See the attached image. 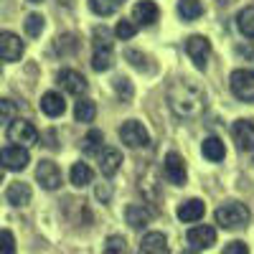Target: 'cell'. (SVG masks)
<instances>
[{"instance_id":"1f68e13d","label":"cell","mask_w":254,"mask_h":254,"mask_svg":"<svg viewBox=\"0 0 254 254\" xmlns=\"http://www.w3.org/2000/svg\"><path fill=\"white\" fill-rule=\"evenodd\" d=\"M13 117H15V102L0 97V125L13 122Z\"/></svg>"},{"instance_id":"ffe728a7","label":"cell","mask_w":254,"mask_h":254,"mask_svg":"<svg viewBox=\"0 0 254 254\" xmlns=\"http://www.w3.org/2000/svg\"><path fill=\"white\" fill-rule=\"evenodd\" d=\"M41 112L46 117H61L66 112V102H64V97L59 92H46L41 97Z\"/></svg>"},{"instance_id":"ac0fdd59","label":"cell","mask_w":254,"mask_h":254,"mask_svg":"<svg viewBox=\"0 0 254 254\" xmlns=\"http://www.w3.org/2000/svg\"><path fill=\"white\" fill-rule=\"evenodd\" d=\"M203 211H206V203L201 201V198H188V201H183L181 206H178V219L181 221H186V224H193V221H198L201 216H203Z\"/></svg>"},{"instance_id":"d590c367","label":"cell","mask_w":254,"mask_h":254,"mask_svg":"<svg viewBox=\"0 0 254 254\" xmlns=\"http://www.w3.org/2000/svg\"><path fill=\"white\" fill-rule=\"evenodd\" d=\"M224 254H249V247L244 242H229L224 247Z\"/></svg>"},{"instance_id":"484cf974","label":"cell","mask_w":254,"mask_h":254,"mask_svg":"<svg viewBox=\"0 0 254 254\" xmlns=\"http://www.w3.org/2000/svg\"><path fill=\"white\" fill-rule=\"evenodd\" d=\"M201 13H203L201 0H178V15L183 20H196Z\"/></svg>"},{"instance_id":"603a6c76","label":"cell","mask_w":254,"mask_h":254,"mask_svg":"<svg viewBox=\"0 0 254 254\" xmlns=\"http://www.w3.org/2000/svg\"><path fill=\"white\" fill-rule=\"evenodd\" d=\"M69 178H71V183H74L76 188H84V186H89V183H92L94 173H92V168H89L87 163H74Z\"/></svg>"},{"instance_id":"44dd1931","label":"cell","mask_w":254,"mask_h":254,"mask_svg":"<svg viewBox=\"0 0 254 254\" xmlns=\"http://www.w3.org/2000/svg\"><path fill=\"white\" fill-rule=\"evenodd\" d=\"M5 196H8V203L10 206H18V208L20 206H28L31 203V186L28 183H20V181L18 183H10Z\"/></svg>"},{"instance_id":"8992f818","label":"cell","mask_w":254,"mask_h":254,"mask_svg":"<svg viewBox=\"0 0 254 254\" xmlns=\"http://www.w3.org/2000/svg\"><path fill=\"white\" fill-rule=\"evenodd\" d=\"M120 137L127 147H145L150 142V135H147L145 125L137 122V120H127L122 127H120Z\"/></svg>"},{"instance_id":"5b68a950","label":"cell","mask_w":254,"mask_h":254,"mask_svg":"<svg viewBox=\"0 0 254 254\" xmlns=\"http://www.w3.org/2000/svg\"><path fill=\"white\" fill-rule=\"evenodd\" d=\"M8 140L13 145L26 147V150H28V145H36V140H38V130L28 120H13L10 127H8Z\"/></svg>"},{"instance_id":"5bb4252c","label":"cell","mask_w":254,"mask_h":254,"mask_svg":"<svg viewBox=\"0 0 254 254\" xmlns=\"http://www.w3.org/2000/svg\"><path fill=\"white\" fill-rule=\"evenodd\" d=\"M231 137H234L239 150H254V122L252 120H237L231 125Z\"/></svg>"},{"instance_id":"60d3db41","label":"cell","mask_w":254,"mask_h":254,"mask_svg":"<svg viewBox=\"0 0 254 254\" xmlns=\"http://www.w3.org/2000/svg\"><path fill=\"white\" fill-rule=\"evenodd\" d=\"M0 183H3V171H0Z\"/></svg>"},{"instance_id":"f546056e","label":"cell","mask_w":254,"mask_h":254,"mask_svg":"<svg viewBox=\"0 0 254 254\" xmlns=\"http://www.w3.org/2000/svg\"><path fill=\"white\" fill-rule=\"evenodd\" d=\"M125 249H127L125 239L120 234H112V237H107V242H104L102 254H125Z\"/></svg>"},{"instance_id":"f35d334b","label":"cell","mask_w":254,"mask_h":254,"mask_svg":"<svg viewBox=\"0 0 254 254\" xmlns=\"http://www.w3.org/2000/svg\"><path fill=\"white\" fill-rule=\"evenodd\" d=\"M110 193H112L110 186H97V198L99 201H110Z\"/></svg>"},{"instance_id":"4dcf8cb0","label":"cell","mask_w":254,"mask_h":254,"mask_svg":"<svg viewBox=\"0 0 254 254\" xmlns=\"http://www.w3.org/2000/svg\"><path fill=\"white\" fill-rule=\"evenodd\" d=\"M23 26H26V33H28V36H33V38L41 36V31H44V15L31 13V15L26 18V23H23Z\"/></svg>"},{"instance_id":"277c9868","label":"cell","mask_w":254,"mask_h":254,"mask_svg":"<svg viewBox=\"0 0 254 254\" xmlns=\"http://www.w3.org/2000/svg\"><path fill=\"white\" fill-rule=\"evenodd\" d=\"M231 94L242 102H254V71L252 69H237L229 76Z\"/></svg>"},{"instance_id":"2e32d148","label":"cell","mask_w":254,"mask_h":254,"mask_svg":"<svg viewBox=\"0 0 254 254\" xmlns=\"http://www.w3.org/2000/svg\"><path fill=\"white\" fill-rule=\"evenodd\" d=\"M158 15H160V10L153 0H140L132 8V20H137L140 26H153L158 20Z\"/></svg>"},{"instance_id":"3957f363","label":"cell","mask_w":254,"mask_h":254,"mask_svg":"<svg viewBox=\"0 0 254 254\" xmlns=\"http://www.w3.org/2000/svg\"><path fill=\"white\" fill-rule=\"evenodd\" d=\"M249 219H252L249 208L239 201H226L216 208V224L221 229H242L249 224Z\"/></svg>"},{"instance_id":"d4e9b609","label":"cell","mask_w":254,"mask_h":254,"mask_svg":"<svg viewBox=\"0 0 254 254\" xmlns=\"http://www.w3.org/2000/svg\"><path fill=\"white\" fill-rule=\"evenodd\" d=\"M102 142H104V135L99 130H89L81 140V150L87 155H99L102 153Z\"/></svg>"},{"instance_id":"836d02e7","label":"cell","mask_w":254,"mask_h":254,"mask_svg":"<svg viewBox=\"0 0 254 254\" xmlns=\"http://www.w3.org/2000/svg\"><path fill=\"white\" fill-rule=\"evenodd\" d=\"M0 254H15V237L8 229H0Z\"/></svg>"},{"instance_id":"4fadbf2b","label":"cell","mask_w":254,"mask_h":254,"mask_svg":"<svg viewBox=\"0 0 254 254\" xmlns=\"http://www.w3.org/2000/svg\"><path fill=\"white\" fill-rule=\"evenodd\" d=\"M23 56V41L10 31H0V61H18Z\"/></svg>"},{"instance_id":"6da1fadb","label":"cell","mask_w":254,"mask_h":254,"mask_svg":"<svg viewBox=\"0 0 254 254\" xmlns=\"http://www.w3.org/2000/svg\"><path fill=\"white\" fill-rule=\"evenodd\" d=\"M168 104H171L173 115L193 120L206 110V92L190 79H176L168 87Z\"/></svg>"},{"instance_id":"e0dca14e","label":"cell","mask_w":254,"mask_h":254,"mask_svg":"<svg viewBox=\"0 0 254 254\" xmlns=\"http://www.w3.org/2000/svg\"><path fill=\"white\" fill-rule=\"evenodd\" d=\"M120 165H122V153L120 150H115V147H104V150L99 153V171H102V176L112 178L120 171Z\"/></svg>"},{"instance_id":"d6986e66","label":"cell","mask_w":254,"mask_h":254,"mask_svg":"<svg viewBox=\"0 0 254 254\" xmlns=\"http://www.w3.org/2000/svg\"><path fill=\"white\" fill-rule=\"evenodd\" d=\"M125 219H127V224H130L132 229H140L145 224H150L153 211L147 208L145 203H130V206L125 208Z\"/></svg>"},{"instance_id":"8d00e7d4","label":"cell","mask_w":254,"mask_h":254,"mask_svg":"<svg viewBox=\"0 0 254 254\" xmlns=\"http://www.w3.org/2000/svg\"><path fill=\"white\" fill-rule=\"evenodd\" d=\"M125 59H130L137 69H142V66H145V56H140L137 51H125Z\"/></svg>"},{"instance_id":"83f0119b","label":"cell","mask_w":254,"mask_h":254,"mask_svg":"<svg viewBox=\"0 0 254 254\" xmlns=\"http://www.w3.org/2000/svg\"><path fill=\"white\" fill-rule=\"evenodd\" d=\"M89 10L94 15H112L117 10V0H89Z\"/></svg>"},{"instance_id":"8fae6325","label":"cell","mask_w":254,"mask_h":254,"mask_svg":"<svg viewBox=\"0 0 254 254\" xmlns=\"http://www.w3.org/2000/svg\"><path fill=\"white\" fill-rule=\"evenodd\" d=\"M36 181L44 186L46 190H56L61 186V171L54 160H41L36 168Z\"/></svg>"},{"instance_id":"74e56055","label":"cell","mask_w":254,"mask_h":254,"mask_svg":"<svg viewBox=\"0 0 254 254\" xmlns=\"http://www.w3.org/2000/svg\"><path fill=\"white\" fill-rule=\"evenodd\" d=\"M237 54H242L247 61H254V46L244 44V46H237Z\"/></svg>"},{"instance_id":"ab89813d","label":"cell","mask_w":254,"mask_h":254,"mask_svg":"<svg viewBox=\"0 0 254 254\" xmlns=\"http://www.w3.org/2000/svg\"><path fill=\"white\" fill-rule=\"evenodd\" d=\"M28 3H44V0H28Z\"/></svg>"},{"instance_id":"4316f807","label":"cell","mask_w":254,"mask_h":254,"mask_svg":"<svg viewBox=\"0 0 254 254\" xmlns=\"http://www.w3.org/2000/svg\"><path fill=\"white\" fill-rule=\"evenodd\" d=\"M74 117H76V122H92L97 117V104L92 99H79L74 107Z\"/></svg>"},{"instance_id":"e575fe53","label":"cell","mask_w":254,"mask_h":254,"mask_svg":"<svg viewBox=\"0 0 254 254\" xmlns=\"http://www.w3.org/2000/svg\"><path fill=\"white\" fill-rule=\"evenodd\" d=\"M115 89H117V94H122L125 99L132 97V84H130V79H125V76L115 79Z\"/></svg>"},{"instance_id":"f1b7e54d","label":"cell","mask_w":254,"mask_h":254,"mask_svg":"<svg viewBox=\"0 0 254 254\" xmlns=\"http://www.w3.org/2000/svg\"><path fill=\"white\" fill-rule=\"evenodd\" d=\"M76 46H79V41H76L74 33H66V36H59L56 38V51L59 54H74Z\"/></svg>"},{"instance_id":"7a4b0ae2","label":"cell","mask_w":254,"mask_h":254,"mask_svg":"<svg viewBox=\"0 0 254 254\" xmlns=\"http://www.w3.org/2000/svg\"><path fill=\"white\" fill-rule=\"evenodd\" d=\"M115 66V51H112V38L107 28L94 31V54H92V69L94 71H110Z\"/></svg>"},{"instance_id":"30bf717a","label":"cell","mask_w":254,"mask_h":254,"mask_svg":"<svg viewBox=\"0 0 254 254\" xmlns=\"http://www.w3.org/2000/svg\"><path fill=\"white\" fill-rule=\"evenodd\" d=\"M56 81H59L61 87L69 92V94H74V97H81L84 92L89 89L87 79H84L79 71H74V69H61V71L56 74Z\"/></svg>"},{"instance_id":"9c48e42d","label":"cell","mask_w":254,"mask_h":254,"mask_svg":"<svg viewBox=\"0 0 254 254\" xmlns=\"http://www.w3.org/2000/svg\"><path fill=\"white\" fill-rule=\"evenodd\" d=\"M163 173L165 178L171 181L173 186H183L186 178H188V171H186V163L178 153H168L165 160H163Z\"/></svg>"},{"instance_id":"d6a6232c","label":"cell","mask_w":254,"mask_h":254,"mask_svg":"<svg viewBox=\"0 0 254 254\" xmlns=\"http://www.w3.org/2000/svg\"><path fill=\"white\" fill-rule=\"evenodd\" d=\"M135 33H137V26L132 23V20H125V18H122L120 23L115 26V36H117V38H122V41H127V38H132Z\"/></svg>"},{"instance_id":"9a60e30c","label":"cell","mask_w":254,"mask_h":254,"mask_svg":"<svg viewBox=\"0 0 254 254\" xmlns=\"http://www.w3.org/2000/svg\"><path fill=\"white\" fill-rule=\"evenodd\" d=\"M168 252H171V247H168V239L160 231H150L140 242V254H168Z\"/></svg>"},{"instance_id":"7c38bea8","label":"cell","mask_w":254,"mask_h":254,"mask_svg":"<svg viewBox=\"0 0 254 254\" xmlns=\"http://www.w3.org/2000/svg\"><path fill=\"white\" fill-rule=\"evenodd\" d=\"M186 242L190 249H208L216 244V229L214 226H193V229H188Z\"/></svg>"},{"instance_id":"cb8c5ba5","label":"cell","mask_w":254,"mask_h":254,"mask_svg":"<svg viewBox=\"0 0 254 254\" xmlns=\"http://www.w3.org/2000/svg\"><path fill=\"white\" fill-rule=\"evenodd\" d=\"M237 28H239L242 36L254 38V5L239 10V15H237Z\"/></svg>"},{"instance_id":"ba28073f","label":"cell","mask_w":254,"mask_h":254,"mask_svg":"<svg viewBox=\"0 0 254 254\" xmlns=\"http://www.w3.org/2000/svg\"><path fill=\"white\" fill-rule=\"evenodd\" d=\"M31 163V155L26 147H18V145H8L0 150V165L8 168V171H23V168Z\"/></svg>"},{"instance_id":"52a82bcc","label":"cell","mask_w":254,"mask_h":254,"mask_svg":"<svg viewBox=\"0 0 254 254\" xmlns=\"http://www.w3.org/2000/svg\"><path fill=\"white\" fill-rule=\"evenodd\" d=\"M186 54L196 64V69H206V61L211 56V41L206 36H190L186 41Z\"/></svg>"},{"instance_id":"7402d4cb","label":"cell","mask_w":254,"mask_h":254,"mask_svg":"<svg viewBox=\"0 0 254 254\" xmlns=\"http://www.w3.org/2000/svg\"><path fill=\"white\" fill-rule=\"evenodd\" d=\"M201 153H203V158L211 160V163H221L224 155H226L224 140H219V137H206V140L201 142Z\"/></svg>"}]
</instances>
